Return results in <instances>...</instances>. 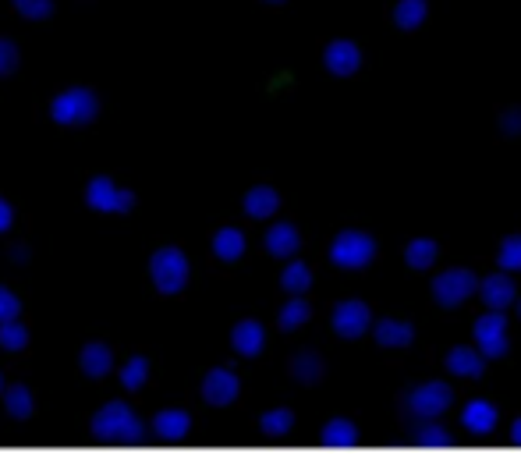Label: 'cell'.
Returning a JSON list of instances; mask_svg holds the SVG:
<instances>
[{"instance_id": "obj_42", "label": "cell", "mask_w": 521, "mask_h": 454, "mask_svg": "<svg viewBox=\"0 0 521 454\" xmlns=\"http://www.w3.org/2000/svg\"><path fill=\"white\" fill-rule=\"evenodd\" d=\"M518 320H521V298H518Z\"/></svg>"}, {"instance_id": "obj_34", "label": "cell", "mask_w": 521, "mask_h": 454, "mask_svg": "<svg viewBox=\"0 0 521 454\" xmlns=\"http://www.w3.org/2000/svg\"><path fill=\"white\" fill-rule=\"evenodd\" d=\"M18 61H22V50H18L11 40H4V36H0V79H4V75H11V71L18 68Z\"/></svg>"}, {"instance_id": "obj_28", "label": "cell", "mask_w": 521, "mask_h": 454, "mask_svg": "<svg viewBox=\"0 0 521 454\" xmlns=\"http://www.w3.org/2000/svg\"><path fill=\"white\" fill-rule=\"evenodd\" d=\"M436 252H440V245L433 238H412L405 245V263L412 270H429L436 263Z\"/></svg>"}, {"instance_id": "obj_1", "label": "cell", "mask_w": 521, "mask_h": 454, "mask_svg": "<svg viewBox=\"0 0 521 454\" xmlns=\"http://www.w3.org/2000/svg\"><path fill=\"white\" fill-rule=\"evenodd\" d=\"M100 110H103V100L93 86H64L61 93H54L47 103L50 121L64 128L93 125V121L100 118Z\"/></svg>"}, {"instance_id": "obj_9", "label": "cell", "mask_w": 521, "mask_h": 454, "mask_svg": "<svg viewBox=\"0 0 521 454\" xmlns=\"http://www.w3.org/2000/svg\"><path fill=\"white\" fill-rule=\"evenodd\" d=\"M330 323H334V330L341 337L355 341V337L373 330V306H369L366 298H341L334 306V313H330Z\"/></svg>"}, {"instance_id": "obj_31", "label": "cell", "mask_w": 521, "mask_h": 454, "mask_svg": "<svg viewBox=\"0 0 521 454\" xmlns=\"http://www.w3.org/2000/svg\"><path fill=\"white\" fill-rule=\"evenodd\" d=\"M500 270H521V235H504L497 245Z\"/></svg>"}, {"instance_id": "obj_27", "label": "cell", "mask_w": 521, "mask_h": 454, "mask_svg": "<svg viewBox=\"0 0 521 454\" xmlns=\"http://www.w3.org/2000/svg\"><path fill=\"white\" fill-rule=\"evenodd\" d=\"M429 15V0H397L394 4V25L405 32H415Z\"/></svg>"}, {"instance_id": "obj_19", "label": "cell", "mask_w": 521, "mask_h": 454, "mask_svg": "<svg viewBox=\"0 0 521 454\" xmlns=\"http://www.w3.org/2000/svg\"><path fill=\"white\" fill-rule=\"evenodd\" d=\"M479 295H483L486 309H507L514 302V281H511V270H500V274L490 277H479Z\"/></svg>"}, {"instance_id": "obj_30", "label": "cell", "mask_w": 521, "mask_h": 454, "mask_svg": "<svg viewBox=\"0 0 521 454\" xmlns=\"http://www.w3.org/2000/svg\"><path fill=\"white\" fill-rule=\"evenodd\" d=\"M57 8V0H11V11L22 18H29V22H43V18H50Z\"/></svg>"}, {"instance_id": "obj_3", "label": "cell", "mask_w": 521, "mask_h": 454, "mask_svg": "<svg viewBox=\"0 0 521 454\" xmlns=\"http://www.w3.org/2000/svg\"><path fill=\"white\" fill-rule=\"evenodd\" d=\"M149 281L160 295H181L192 281V263H188L181 245H160L149 256Z\"/></svg>"}, {"instance_id": "obj_29", "label": "cell", "mask_w": 521, "mask_h": 454, "mask_svg": "<svg viewBox=\"0 0 521 454\" xmlns=\"http://www.w3.org/2000/svg\"><path fill=\"white\" fill-rule=\"evenodd\" d=\"M32 341V330L29 323L18 316V320H4L0 323V348H8V352H22V348H29Z\"/></svg>"}, {"instance_id": "obj_18", "label": "cell", "mask_w": 521, "mask_h": 454, "mask_svg": "<svg viewBox=\"0 0 521 454\" xmlns=\"http://www.w3.org/2000/svg\"><path fill=\"white\" fill-rule=\"evenodd\" d=\"M210 249H213V256L224 259V263H238V259L245 256V249H249V238H245L242 227L224 224V227H217V231H213Z\"/></svg>"}, {"instance_id": "obj_38", "label": "cell", "mask_w": 521, "mask_h": 454, "mask_svg": "<svg viewBox=\"0 0 521 454\" xmlns=\"http://www.w3.org/2000/svg\"><path fill=\"white\" fill-rule=\"evenodd\" d=\"M11 259H15V263H25V259H29V245H11Z\"/></svg>"}, {"instance_id": "obj_10", "label": "cell", "mask_w": 521, "mask_h": 454, "mask_svg": "<svg viewBox=\"0 0 521 454\" xmlns=\"http://www.w3.org/2000/svg\"><path fill=\"white\" fill-rule=\"evenodd\" d=\"M199 394H203L210 405L224 408V405H231V401H238V394H242V376L234 373L231 366H213V369H206L203 384H199Z\"/></svg>"}, {"instance_id": "obj_16", "label": "cell", "mask_w": 521, "mask_h": 454, "mask_svg": "<svg viewBox=\"0 0 521 454\" xmlns=\"http://www.w3.org/2000/svg\"><path fill=\"white\" fill-rule=\"evenodd\" d=\"M78 369H82L86 376H93V380L114 373V369H117L114 348H110L107 341H86V345H82V352H78Z\"/></svg>"}, {"instance_id": "obj_11", "label": "cell", "mask_w": 521, "mask_h": 454, "mask_svg": "<svg viewBox=\"0 0 521 454\" xmlns=\"http://www.w3.org/2000/svg\"><path fill=\"white\" fill-rule=\"evenodd\" d=\"M323 64H327V71H334V75H341V79H348V75H355L358 68H362V47H358L355 40H330L327 47H323Z\"/></svg>"}, {"instance_id": "obj_17", "label": "cell", "mask_w": 521, "mask_h": 454, "mask_svg": "<svg viewBox=\"0 0 521 454\" xmlns=\"http://www.w3.org/2000/svg\"><path fill=\"white\" fill-rule=\"evenodd\" d=\"M373 341L380 348H412L415 327L408 320H397V316H383L373 323Z\"/></svg>"}, {"instance_id": "obj_14", "label": "cell", "mask_w": 521, "mask_h": 454, "mask_svg": "<svg viewBox=\"0 0 521 454\" xmlns=\"http://www.w3.org/2000/svg\"><path fill=\"white\" fill-rule=\"evenodd\" d=\"M231 348L245 359H256L266 348V327L256 320V316H245L231 327Z\"/></svg>"}, {"instance_id": "obj_41", "label": "cell", "mask_w": 521, "mask_h": 454, "mask_svg": "<svg viewBox=\"0 0 521 454\" xmlns=\"http://www.w3.org/2000/svg\"><path fill=\"white\" fill-rule=\"evenodd\" d=\"M0 394H4V376H0Z\"/></svg>"}, {"instance_id": "obj_22", "label": "cell", "mask_w": 521, "mask_h": 454, "mask_svg": "<svg viewBox=\"0 0 521 454\" xmlns=\"http://www.w3.org/2000/svg\"><path fill=\"white\" fill-rule=\"evenodd\" d=\"M0 401H4V412H8L11 419H18V423L36 415V394H32V387H25V384H8L4 394H0Z\"/></svg>"}, {"instance_id": "obj_40", "label": "cell", "mask_w": 521, "mask_h": 454, "mask_svg": "<svg viewBox=\"0 0 521 454\" xmlns=\"http://www.w3.org/2000/svg\"><path fill=\"white\" fill-rule=\"evenodd\" d=\"M266 4H288V0H266Z\"/></svg>"}, {"instance_id": "obj_36", "label": "cell", "mask_w": 521, "mask_h": 454, "mask_svg": "<svg viewBox=\"0 0 521 454\" xmlns=\"http://www.w3.org/2000/svg\"><path fill=\"white\" fill-rule=\"evenodd\" d=\"M351 426H355V423H351V419H344V415H337V419H330V423H327V433H330V437H334V440H341V437H348V433H351Z\"/></svg>"}, {"instance_id": "obj_37", "label": "cell", "mask_w": 521, "mask_h": 454, "mask_svg": "<svg viewBox=\"0 0 521 454\" xmlns=\"http://www.w3.org/2000/svg\"><path fill=\"white\" fill-rule=\"evenodd\" d=\"M8 227H15V206H11L8 199L0 196V235H4Z\"/></svg>"}, {"instance_id": "obj_23", "label": "cell", "mask_w": 521, "mask_h": 454, "mask_svg": "<svg viewBox=\"0 0 521 454\" xmlns=\"http://www.w3.org/2000/svg\"><path fill=\"white\" fill-rule=\"evenodd\" d=\"M312 320V302L305 295H291L284 306L277 309V327L280 330H298Z\"/></svg>"}, {"instance_id": "obj_15", "label": "cell", "mask_w": 521, "mask_h": 454, "mask_svg": "<svg viewBox=\"0 0 521 454\" xmlns=\"http://www.w3.org/2000/svg\"><path fill=\"white\" fill-rule=\"evenodd\" d=\"M288 373H291V380L312 387L327 376V359H323L316 348H298V352L288 359Z\"/></svg>"}, {"instance_id": "obj_5", "label": "cell", "mask_w": 521, "mask_h": 454, "mask_svg": "<svg viewBox=\"0 0 521 454\" xmlns=\"http://www.w3.org/2000/svg\"><path fill=\"white\" fill-rule=\"evenodd\" d=\"M82 199L100 213H128V210H135V203H139V196H135L132 188H125L117 178H110V174L89 178Z\"/></svg>"}, {"instance_id": "obj_35", "label": "cell", "mask_w": 521, "mask_h": 454, "mask_svg": "<svg viewBox=\"0 0 521 454\" xmlns=\"http://www.w3.org/2000/svg\"><path fill=\"white\" fill-rule=\"evenodd\" d=\"M500 128H504V135H521V107L500 110Z\"/></svg>"}, {"instance_id": "obj_25", "label": "cell", "mask_w": 521, "mask_h": 454, "mask_svg": "<svg viewBox=\"0 0 521 454\" xmlns=\"http://www.w3.org/2000/svg\"><path fill=\"white\" fill-rule=\"evenodd\" d=\"M280 288L288 295H305L312 288V267L305 259H288V267L280 270Z\"/></svg>"}, {"instance_id": "obj_6", "label": "cell", "mask_w": 521, "mask_h": 454, "mask_svg": "<svg viewBox=\"0 0 521 454\" xmlns=\"http://www.w3.org/2000/svg\"><path fill=\"white\" fill-rule=\"evenodd\" d=\"M472 341L486 359H500V355L511 352V334H507L504 309H486V313L472 323Z\"/></svg>"}, {"instance_id": "obj_8", "label": "cell", "mask_w": 521, "mask_h": 454, "mask_svg": "<svg viewBox=\"0 0 521 454\" xmlns=\"http://www.w3.org/2000/svg\"><path fill=\"white\" fill-rule=\"evenodd\" d=\"M89 426H93L96 433H103V437H128V433L139 430L142 419L128 401H107V405H100L93 412Z\"/></svg>"}, {"instance_id": "obj_24", "label": "cell", "mask_w": 521, "mask_h": 454, "mask_svg": "<svg viewBox=\"0 0 521 454\" xmlns=\"http://www.w3.org/2000/svg\"><path fill=\"white\" fill-rule=\"evenodd\" d=\"M149 359L146 355H128L121 366H117V380H121V387L125 391H142V387L149 384Z\"/></svg>"}, {"instance_id": "obj_12", "label": "cell", "mask_w": 521, "mask_h": 454, "mask_svg": "<svg viewBox=\"0 0 521 454\" xmlns=\"http://www.w3.org/2000/svg\"><path fill=\"white\" fill-rule=\"evenodd\" d=\"M444 369L454 376H465V380H479L486 373V355L475 345H451L444 352Z\"/></svg>"}, {"instance_id": "obj_32", "label": "cell", "mask_w": 521, "mask_h": 454, "mask_svg": "<svg viewBox=\"0 0 521 454\" xmlns=\"http://www.w3.org/2000/svg\"><path fill=\"white\" fill-rule=\"evenodd\" d=\"M259 426H263V433H288L295 426V412L291 408H270V412L259 415Z\"/></svg>"}, {"instance_id": "obj_2", "label": "cell", "mask_w": 521, "mask_h": 454, "mask_svg": "<svg viewBox=\"0 0 521 454\" xmlns=\"http://www.w3.org/2000/svg\"><path fill=\"white\" fill-rule=\"evenodd\" d=\"M454 405V387L444 380H422L401 394V412L419 426H433L447 408Z\"/></svg>"}, {"instance_id": "obj_33", "label": "cell", "mask_w": 521, "mask_h": 454, "mask_svg": "<svg viewBox=\"0 0 521 454\" xmlns=\"http://www.w3.org/2000/svg\"><path fill=\"white\" fill-rule=\"evenodd\" d=\"M18 316H22V298H18L11 288H4V284H0V323H4V320H18Z\"/></svg>"}, {"instance_id": "obj_39", "label": "cell", "mask_w": 521, "mask_h": 454, "mask_svg": "<svg viewBox=\"0 0 521 454\" xmlns=\"http://www.w3.org/2000/svg\"><path fill=\"white\" fill-rule=\"evenodd\" d=\"M514 437H521V415L514 419Z\"/></svg>"}, {"instance_id": "obj_26", "label": "cell", "mask_w": 521, "mask_h": 454, "mask_svg": "<svg viewBox=\"0 0 521 454\" xmlns=\"http://www.w3.org/2000/svg\"><path fill=\"white\" fill-rule=\"evenodd\" d=\"M153 430L160 437H181V433L192 430V415L185 408H164V412L153 415Z\"/></svg>"}, {"instance_id": "obj_7", "label": "cell", "mask_w": 521, "mask_h": 454, "mask_svg": "<svg viewBox=\"0 0 521 454\" xmlns=\"http://www.w3.org/2000/svg\"><path fill=\"white\" fill-rule=\"evenodd\" d=\"M475 291H479V277H475V270H468V267H447L433 277V298L447 309L468 302Z\"/></svg>"}, {"instance_id": "obj_4", "label": "cell", "mask_w": 521, "mask_h": 454, "mask_svg": "<svg viewBox=\"0 0 521 454\" xmlns=\"http://www.w3.org/2000/svg\"><path fill=\"white\" fill-rule=\"evenodd\" d=\"M376 252H380V245H376V238L369 231L344 227L341 235H334V242H330V263L341 270H362L373 263Z\"/></svg>"}, {"instance_id": "obj_20", "label": "cell", "mask_w": 521, "mask_h": 454, "mask_svg": "<svg viewBox=\"0 0 521 454\" xmlns=\"http://www.w3.org/2000/svg\"><path fill=\"white\" fill-rule=\"evenodd\" d=\"M280 203H284V199H280V192L273 185H252L242 199V210L256 220H270L273 213L280 210Z\"/></svg>"}, {"instance_id": "obj_21", "label": "cell", "mask_w": 521, "mask_h": 454, "mask_svg": "<svg viewBox=\"0 0 521 454\" xmlns=\"http://www.w3.org/2000/svg\"><path fill=\"white\" fill-rule=\"evenodd\" d=\"M497 419H500L497 405H493V401H486V398H472L465 408H461V426H465V430H472V433L493 430V426H497Z\"/></svg>"}, {"instance_id": "obj_13", "label": "cell", "mask_w": 521, "mask_h": 454, "mask_svg": "<svg viewBox=\"0 0 521 454\" xmlns=\"http://www.w3.org/2000/svg\"><path fill=\"white\" fill-rule=\"evenodd\" d=\"M263 245L270 256L291 259V256H298V249H302V231H298V224H291V220H277V224L266 227Z\"/></svg>"}]
</instances>
